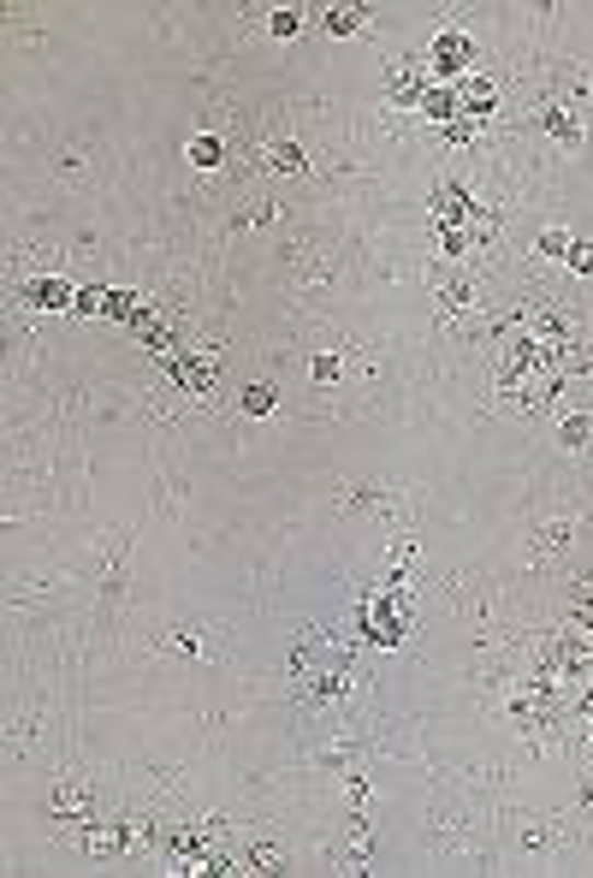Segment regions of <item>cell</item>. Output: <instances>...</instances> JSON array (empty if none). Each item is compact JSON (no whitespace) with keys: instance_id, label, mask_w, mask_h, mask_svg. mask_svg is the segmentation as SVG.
Segmentation results:
<instances>
[{"instance_id":"22","label":"cell","mask_w":593,"mask_h":878,"mask_svg":"<svg viewBox=\"0 0 593 878\" xmlns=\"http://www.w3.org/2000/svg\"><path fill=\"white\" fill-rule=\"evenodd\" d=\"M563 268H570L575 280H593V238H575L570 256H563Z\"/></svg>"},{"instance_id":"4","label":"cell","mask_w":593,"mask_h":878,"mask_svg":"<svg viewBox=\"0 0 593 878\" xmlns=\"http://www.w3.org/2000/svg\"><path fill=\"white\" fill-rule=\"evenodd\" d=\"M575 534H582V517H552V522H534V529H528V540H523V564H528V570L552 564L563 547H575Z\"/></svg>"},{"instance_id":"15","label":"cell","mask_w":593,"mask_h":878,"mask_svg":"<svg viewBox=\"0 0 593 878\" xmlns=\"http://www.w3.org/2000/svg\"><path fill=\"white\" fill-rule=\"evenodd\" d=\"M184 160H191L196 172H220L226 167V143L214 137V131H196V137L184 143Z\"/></svg>"},{"instance_id":"7","label":"cell","mask_w":593,"mask_h":878,"mask_svg":"<svg viewBox=\"0 0 593 878\" xmlns=\"http://www.w3.org/2000/svg\"><path fill=\"white\" fill-rule=\"evenodd\" d=\"M255 167H267V172H285V179H309V149H303L297 137H273V143H262L255 149Z\"/></svg>"},{"instance_id":"19","label":"cell","mask_w":593,"mask_h":878,"mask_svg":"<svg viewBox=\"0 0 593 878\" xmlns=\"http://www.w3.org/2000/svg\"><path fill=\"white\" fill-rule=\"evenodd\" d=\"M309 380H315V386H339V380H344V357H339V350H315V357H309Z\"/></svg>"},{"instance_id":"5","label":"cell","mask_w":593,"mask_h":878,"mask_svg":"<svg viewBox=\"0 0 593 878\" xmlns=\"http://www.w3.org/2000/svg\"><path fill=\"white\" fill-rule=\"evenodd\" d=\"M433 90V71L415 60H386V101L392 108H422V95Z\"/></svg>"},{"instance_id":"12","label":"cell","mask_w":593,"mask_h":878,"mask_svg":"<svg viewBox=\"0 0 593 878\" xmlns=\"http://www.w3.org/2000/svg\"><path fill=\"white\" fill-rule=\"evenodd\" d=\"M558 451H593V409H563L552 421Z\"/></svg>"},{"instance_id":"9","label":"cell","mask_w":593,"mask_h":878,"mask_svg":"<svg viewBox=\"0 0 593 878\" xmlns=\"http://www.w3.org/2000/svg\"><path fill=\"white\" fill-rule=\"evenodd\" d=\"M457 101H463V120H487L499 108V83L469 71V78H457Z\"/></svg>"},{"instance_id":"25","label":"cell","mask_w":593,"mask_h":878,"mask_svg":"<svg viewBox=\"0 0 593 878\" xmlns=\"http://www.w3.org/2000/svg\"><path fill=\"white\" fill-rule=\"evenodd\" d=\"M575 808H582V813H593V766L582 772V778H575Z\"/></svg>"},{"instance_id":"23","label":"cell","mask_w":593,"mask_h":878,"mask_svg":"<svg viewBox=\"0 0 593 878\" xmlns=\"http://www.w3.org/2000/svg\"><path fill=\"white\" fill-rule=\"evenodd\" d=\"M71 315H107V291H101V285H78V303H71Z\"/></svg>"},{"instance_id":"20","label":"cell","mask_w":593,"mask_h":878,"mask_svg":"<svg viewBox=\"0 0 593 878\" xmlns=\"http://www.w3.org/2000/svg\"><path fill=\"white\" fill-rule=\"evenodd\" d=\"M570 244H575V232H570V226H546L540 238H534V256H546V261H563V256H570Z\"/></svg>"},{"instance_id":"8","label":"cell","mask_w":593,"mask_h":878,"mask_svg":"<svg viewBox=\"0 0 593 878\" xmlns=\"http://www.w3.org/2000/svg\"><path fill=\"white\" fill-rule=\"evenodd\" d=\"M125 570H132V529H113L107 540V570H101V599H125Z\"/></svg>"},{"instance_id":"21","label":"cell","mask_w":593,"mask_h":878,"mask_svg":"<svg viewBox=\"0 0 593 878\" xmlns=\"http://www.w3.org/2000/svg\"><path fill=\"white\" fill-rule=\"evenodd\" d=\"M243 416H273V409H280V392L267 386V380H255V386H243Z\"/></svg>"},{"instance_id":"16","label":"cell","mask_w":593,"mask_h":878,"mask_svg":"<svg viewBox=\"0 0 593 878\" xmlns=\"http://www.w3.org/2000/svg\"><path fill=\"white\" fill-rule=\"evenodd\" d=\"M321 24H327V36H339V42H344V36H363V31H368V7H351V0H339V7H327Z\"/></svg>"},{"instance_id":"18","label":"cell","mask_w":593,"mask_h":878,"mask_svg":"<svg viewBox=\"0 0 593 878\" xmlns=\"http://www.w3.org/2000/svg\"><path fill=\"white\" fill-rule=\"evenodd\" d=\"M267 36L273 42H297L303 36V7H273L267 12Z\"/></svg>"},{"instance_id":"6","label":"cell","mask_w":593,"mask_h":878,"mask_svg":"<svg viewBox=\"0 0 593 878\" xmlns=\"http://www.w3.org/2000/svg\"><path fill=\"white\" fill-rule=\"evenodd\" d=\"M19 303H24V309H66V315H71L78 285H71V280H54V273H24V280H19Z\"/></svg>"},{"instance_id":"17","label":"cell","mask_w":593,"mask_h":878,"mask_svg":"<svg viewBox=\"0 0 593 878\" xmlns=\"http://www.w3.org/2000/svg\"><path fill=\"white\" fill-rule=\"evenodd\" d=\"M422 113L433 125H452V120H463V101H457V83H433V90L422 95Z\"/></svg>"},{"instance_id":"24","label":"cell","mask_w":593,"mask_h":878,"mask_svg":"<svg viewBox=\"0 0 593 878\" xmlns=\"http://www.w3.org/2000/svg\"><path fill=\"white\" fill-rule=\"evenodd\" d=\"M339 505L344 510H368V505H380V487H356V481H351V487L339 493Z\"/></svg>"},{"instance_id":"3","label":"cell","mask_w":593,"mask_h":878,"mask_svg":"<svg viewBox=\"0 0 593 878\" xmlns=\"http://www.w3.org/2000/svg\"><path fill=\"white\" fill-rule=\"evenodd\" d=\"M534 125H540L563 155H575V149H582V137H588L582 108H570V101H558V95H540V101H534Z\"/></svg>"},{"instance_id":"1","label":"cell","mask_w":593,"mask_h":878,"mask_svg":"<svg viewBox=\"0 0 593 878\" xmlns=\"http://www.w3.org/2000/svg\"><path fill=\"white\" fill-rule=\"evenodd\" d=\"M475 36L469 31H457V24H440L433 31V42H427V71H433V83H457V78H469L475 71Z\"/></svg>"},{"instance_id":"14","label":"cell","mask_w":593,"mask_h":878,"mask_svg":"<svg viewBox=\"0 0 593 878\" xmlns=\"http://www.w3.org/2000/svg\"><path fill=\"white\" fill-rule=\"evenodd\" d=\"M433 303H440V315H469L475 309V280H469V273L440 280V285H433Z\"/></svg>"},{"instance_id":"2","label":"cell","mask_w":593,"mask_h":878,"mask_svg":"<svg viewBox=\"0 0 593 878\" xmlns=\"http://www.w3.org/2000/svg\"><path fill=\"white\" fill-rule=\"evenodd\" d=\"M42 813H48L54 825L83 831L90 819H101V801H95V789L83 784V778H54V789L42 796Z\"/></svg>"},{"instance_id":"13","label":"cell","mask_w":593,"mask_h":878,"mask_svg":"<svg viewBox=\"0 0 593 878\" xmlns=\"http://www.w3.org/2000/svg\"><path fill=\"white\" fill-rule=\"evenodd\" d=\"M155 653H172V658H214V641L202 635V629L179 623V629H167V635L155 641Z\"/></svg>"},{"instance_id":"10","label":"cell","mask_w":593,"mask_h":878,"mask_svg":"<svg viewBox=\"0 0 593 878\" xmlns=\"http://www.w3.org/2000/svg\"><path fill=\"white\" fill-rule=\"evenodd\" d=\"M563 623L593 635V576H570L563 582Z\"/></svg>"},{"instance_id":"11","label":"cell","mask_w":593,"mask_h":878,"mask_svg":"<svg viewBox=\"0 0 593 878\" xmlns=\"http://www.w3.org/2000/svg\"><path fill=\"white\" fill-rule=\"evenodd\" d=\"M238 873H292V855H285L273 837H255L238 848Z\"/></svg>"}]
</instances>
